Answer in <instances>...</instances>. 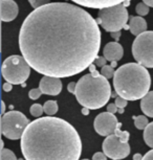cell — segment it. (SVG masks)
I'll list each match as a JSON object with an SVG mask.
<instances>
[{"label":"cell","mask_w":153,"mask_h":160,"mask_svg":"<svg viewBox=\"0 0 153 160\" xmlns=\"http://www.w3.org/2000/svg\"><path fill=\"white\" fill-rule=\"evenodd\" d=\"M101 37L97 20L88 12L67 2H53L25 18L19 32V47L38 73L69 78L94 64Z\"/></svg>","instance_id":"1"},{"label":"cell","mask_w":153,"mask_h":160,"mask_svg":"<svg viewBox=\"0 0 153 160\" xmlns=\"http://www.w3.org/2000/svg\"><path fill=\"white\" fill-rule=\"evenodd\" d=\"M20 146L25 160H79L82 152L77 130L66 120L53 116L31 122Z\"/></svg>","instance_id":"2"},{"label":"cell","mask_w":153,"mask_h":160,"mask_svg":"<svg viewBox=\"0 0 153 160\" xmlns=\"http://www.w3.org/2000/svg\"><path fill=\"white\" fill-rule=\"evenodd\" d=\"M151 77L139 63H127L115 70L113 87L116 94L127 101L142 99L149 92Z\"/></svg>","instance_id":"3"},{"label":"cell","mask_w":153,"mask_h":160,"mask_svg":"<svg viewBox=\"0 0 153 160\" xmlns=\"http://www.w3.org/2000/svg\"><path fill=\"white\" fill-rule=\"evenodd\" d=\"M74 95L83 108L97 110L104 107L111 96L109 81L103 75L94 77L88 73L83 75L77 82Z\"/></svg>","instance_id":"4"},{"label":"cell","mask_w":153,"mask_h":160,"mask_svg":"<svg viewBox=\"0 0 153 160\" xmlns=\"http://www.w3.org/2000/svg\"><path fill=\"white\" fill-rule=\"evenodd\" d=\"M31 68L22 56L13 55L2 64V77L12 85H23L29 77Z\"/></svg>","instance_id":"5"},{"label":"cell","mask_w":153,"mask_h":160,"mask_svg":"<svg viewBox=\"0 0 153 160\" xmlns=\"http://www.w3.org/2000/svg\"><path fill=\"white\" fill-rule=\"evenodd\" d=\"M97 22L100 23L106 32H121V29L127 25L128 11L123 4L102 8L98 14Z\"/></svg>","instance_id":"6"},{"label":"cell","mask_w":153,"mask_h":160,"mask_svg":"<svg viewBox=\"0 0 153 160\" xmlns=\"http://www.w3.org/2000/svg\"><path fill=\"white\" fill-rule=\"evenodd\" d=\"M29 123V119L22 112L8 111L1 117V133L11 140L20 139Z\"/></svg>","instance_id":"7"},{"label":"cell","mask_w":153,"mask_h":160,"mask_svg":"<svg viewBox=\"0 0 153 160\" xmlns=\"http://www.w3.org/2000/svg\"><path fill=\"white\" fill-rule=\"evenodd\" d=\"M134 60L146 68H153V32L137 36L132 43Z\"/></svg>","instance_id":"8"},{"label":"cell","mask_w":153,"mask_h":160,"mask_svg":"<svg viewBox=\"0 0 153 160\" xmlns=\"http://www.w3.org/2000/svg\"><path fill=\"white\" fill-rule=\"evenodd\" d=\"M102 148H103V153L105 155L113 160H122L130 154L129 143L123 141L115 134L107 136Z\"/></svg>","instance_id":"9"},{"label":"cell","mask_w":153,"mask_h":160,"mask_svg":"<svg viewBox=\"0 0 153 160\" xmlns=\"http://www.w3.org/2000/svg\"><path fill=\"white\" fill-rule=\"evenodd\" d=\"M118 118L115 114L109 112H103L94 118V130L101 136H109L115 134L116 128L119 126Z\"/></svg>","instance_id":"10"},{"label":"cell","mask_w":153,"mask_h":160,"mask_svg":"<svg viewBox=\"0 0 153 160\" xmlns=\"http://www.w3.org/2000/svg\"><path fill=\"white\" fill-rule=\"evenodd\" d=\"M42 94L47 95H58L62 91V82L58 78H52L44 75L39 83Z\"/></svg>","instance_id":"11"},{"label":"cell","mask_w":153,"mask_h":160,"mask_svg":"<svg viewBox=\"0 0 153 160\" xmlns=\"http://www.w3.org/2000/svg\"><path fill=\"white\" fill-rule=\"evenodd\" d=\"M0 10H1V20L3 22H10L17 17L19 13L18 5L14 0H1L0 2Z\"/></svg>","instance_id":"12"},{"label":"cell","mask_w":153,"mask_h":160,"mask_svg":"<svg viewBox=\"0 0 153 160\" xmlns=\"http://www.w3.org/2000/svg\"><path fill=\"white\" fill-rule=\"evenodd\" d=\"M78 5L89 8H106L115 5L122 4V2H125L126 0H71Z\"/></svg>","instance_id":"13"},{"label":"cell","mask_w":153,"mask_h":160,"mask_svg":"<svg viewBox=\"0 0 153 160\" xmlns=\"http://www.w3.org/2000/svg\"><path fill=\"white\" fill-rule=\"evenodd\" d=\"M123 55H124V49L119 42H109L105 45L103 49V56L109 62L120 61L123 58Z\"/></svg>","instance_id":"14"},{"label":"cell","mask_w":153,"mask_h":160,"mask_svg":"<svg viewBox=\"0 0 153 160\" xmlns=\"http://www.w3.org/2000/svg\"><path fill=\"white\" fill-rule=\"evenodd\" d=\"M129 31L134 36H140L147 32V21L143 17L136 16V17H130L129 19Z\"/></svg>","instance_id":"15"},{"label":"cell","mask_w":153,"mask_h":160,"mask_svg":"<svg viewBox=\"0 0 153 160\" xmlns=\"http://www.w3.org/2000/svg\"><path fill=\"white\" fill-rule=\"evenodd\" d=\"M140 109L146 116L153 117V91H149L140 99Z\"/></svg>","instance_id":"16"},{"label":"cell","mask_w":153,"mask_h":160,"mask_svg":"<svg viewBox=\"0 0 153 160\" xmlns=\"http://www.w3.org/2000/svg\"><path fill=\"white\" fill-rule=\"evenodd\" d=\"M144 140L147 146L153 149V122H150L144 130Z\"/></svg>","instance_id":"17"},{"label":"cell","mask_w":153,"mask_h":160,"mask_svg":"<svg viewBox=\"0 0 153 160\" xmlns=\"http://www.w3.org/2000/svg\"><path fill=\"white\" fill-rule=\"evenodd\" d=\"M44 113L47 114L48 116H53L54 114L58 112V102L56 101H47L43 105Z\"/></svg>","instance_id":"18"},{"label":"cell","mask_w":153,"mask_h":160,"mask_svg":"<svg viewBox=\"0 0 153 160\" xmlns=\"http://www.w3.org/2000/svg\"><path fill=\"white\" fill-rule=\"evenodd\" d=\"M132 118L134 120V125H135L136 129H139V130H145L147 128V126L150 123L148 122V118L144 115L133 116Z\"/></svg>","instance_id":"19"},{"label":"cell","mask_w":153,"mask_h":160,"mask_svg":"<svg viewBox=\"0 0 153 160\" xmlns=\"http://www.w3.org/2000/svg\"><path fill=\"white\" fill-rule=\"evenodd\" d=\"M115 70L111 65H105L104 67H102L101 69V74L106 78L107 80L115 77Z\"/></svg>","instance_id":"20"},{"label":"cell","mask_w":153,"mask_h":160,"mask_svg":"<svg viewBox=\"0 0 153 160\" xmlns=\"http://www.w3.org/2000/svg\"><path fill=\"white\" fill-rule=\"evenodd\" d=\"M0 159L1 160H18L16 155L13 151L8 149H1V154H0Z\"/></svg>","instance_id":"21"},{"label":"cell","mask_w":153,"mask_h":160,"mask_svg":"<svg viewBox=\"0 0 153 160\" xmlns=\"http://www.w3.org/2000/svg\"><path fill=\"white\" fill-rule=\"evenodd\" d=\"M29 112H31V114L34 117H38V118H40V116L44 112L43 106H41L40 104H34V105H32L31 109H29Z\"/></svg>","instance_id":"22"},{"label":"cell","mask_w":153,"mask_h":160,"mask_svg":"<svg viewBox=\"0 0 153 160\" xmlns=\"http://www.w3.org/2000/svg\"><path fill=\"white\" fill-rule=\"evenodd\" d=\"M135 11H136V14L139 15V16L144 17V16H146V15H148L149 7L146 3H144V2H140V3H139L136 5Z\"/></svg>","instance_id":"23"},{"label":"cell","mask_w":153,"mask_h":160,"mask_svg":"<svg viewBox=\"0 0 153 160\" xmlns=\"http://www.w3.org/2000/svg\"><path fill=\"white\" fill-rule=\"evenodd\" d=\"M121 126H122L121 123H119V126H118V128H116V130H115V134L118 135V136L121 138L123 141H125V142H128L129 137H130V134H129L127 131H122V130H121Z\"/></svg>","instance_id":"24"},{"label":"cell","mask_w":153,"mask_h":160,"mask_svg":"<svg viewBox=\"0 0 153 160\" xmlns=\"http://www.w3.org/2000/svg\"><path fill=\"white\" fill-rule=\"evenodd\" d=\"M28 2L31 3L32 8L34 10H37V8H40L44 5L49 3V0H28Z\"/></svg>","instance_id":"25"},{"label":"cell","mask_w":153,"mask_h":160,"mask_svg":"<svg viewBox=\"0 0 153 160\" xmlns=\"http://www.w3.org/2000/svg\"><path fill=\"white\" fill-rule=\"evenodd\" d=\"M41 94H42V92L40 88H33L31 91H29L28 96L31 99H38L41 96Z\"/></svg>","instance_id":"26"},{"label":"cell","mask_w":153,"mask_h":160,"mask_svg":"<svg viewBox=\"0 0 153 160\" xmlns=\"http://www.w3.org/2000/svg\"><path fill=\"white\" fill-rule=\"evenodd\" d=\"M127 99L121 98V96H119V98H115V104L116 105V107L118 108H122V109H124V108L127 106Z\"/></svg>","instance_id":"27"},{"label":"cell","mask_w":153,"mask_h":160,"mask_svg":"<svg viewBox=\"0 0 153 160\" xmlns=\"http://www.w3.org/2000/svg\"><path fill=\"white\" fill-rule=\"evenodd\" d=\"M106 62H107V60L105 59V57H98V58L94 60V64L95 66H98V67H104V66L106 65Z\"/></svg>","instance_id":"28"},{"label":"cell","mask_w":153,"mask_h":160,"mask_svg":"<svg viewBox=\"0 0 153 160\" xmlns=\"http://www.w3.org/2000/svg\"><path fill=\"white\" fill-rule=\"evenodd\" d=\"M92 160H107V156L102 152H97L92 156Z\"/></svg>","instance_id":"29"},{"label":"cell","mask_w":153,"mask_h":160,"mask_svg":"<svg viewBox=\"0 0 153 160\" xmlns=\"http://www.w3.org/2000/svg\"><path fill=\"white\" fill-rule=\"evenodd\" d=\"M118 110H119V108L116 107L115 104H109L107 106V112H109V113L115 114L118 112Z\"/></svg>","instance_id":"30"},{"label":"cell","mask_w":153,"mask_h":160,"mask_svg":"<svg viewBox=\"0 0 153 160\" xmlns=\"http://www.w3.org/2000/svg\"><path fill=\"white\" fill-rule=\"evenodd\" d=\"M76 88H77V83L76 82H71V83L68 84V86H67L68 91H69L70 93H73V94H74V92H76Z\"/></svg>","instance_id":"31"},{"label":"cell","mask_w":153,"mask_h":160,"mask_svg":"<svg viewBox=\"0 0 153 160\" xmlns=\"http://www.w3.org/2000/svg\"><path fill=\"white\" fill-rule=\"evenodd\" d=\"M143 160H153V149L147 152L143 157Z\"/></svg>","instance_id":"32"},{"label":"cell","mask_w":153,"mask_h":160,"mask_svg":"<svg viewBox=\"0 0 153 160\" xmlns=\"http://www.w3.org/2000/svg\"><path fill=\"white\" fill-rule=\"evenodd\" d=\"M110 35H111V37L115 39V42L119 41L120 37L122 36V32H110Z\"/></svg>","instance_id":"33"},{"label":"cell","mask_w":153,"mask_h":160,"mask_svg":"<svg viewBox=\"0 0 153 160\" xmlns=\"http://www.w3.org/2000/svg\"><path fill=\"white\" fill-rule=\"evenodd\" d=\"M3 89H4V91H7V92H10L12 89H13V85L10 83H4L3 84Z\"/></svg>","instance_id":"34"},{"label":"cell","mask_w":153,"mask_h":160,"mask_svg":"<svg viewBox=\"0 0 153 160\" xmlns=\"http://www.w3.org/2000/svg\"><path fill=\"white\" fill-rule=\"evenodd\" d=\"M143 157L140 155V153H137V154H134V156H133V160H143Z\"/></svg>","instance_id":"35"},{"label":"cell","mask_w":153,"mask_h":160,"mask_svg":"<svg viewBox=\"0 0 153 160\" xmlns=\"http://www.w3.org/2000/svg\"><path fill=\"white\" fill-rule=\"evenodd\" d=\"M143 2L144 3H146L149 8L150 7L153 8V0H143Z\"/></svg>","instance_id":"36"},{"label":"cell","mask_w":153,"mask_h":160,"mask_svg":"<svg viewBox=\"0 0 153 160\" xmlns=\"http://www.w3.org/2000/svg\"><path fill=\"white\" fill-rule=\"evenodd\" d=\"M1 113H2V115H3V114H5V104H4V102L2 101L1 102Z\"/></svg>","instance_id":"37"},{"label":"cell","mask_w":153,"mask_h":160,"mask_svg":"<svg viewBox=\"0 0 153 160\" xmlns=\"http://www.w3.org/2000/svg\"><path fill=\"white\" fill-rule=\"evenodd\" d=\"M89 111H90V110H89L88 108H83V109H82V113L84 114V115H88Z\"/></svg>","instance_id":"38"},{"label":"cell","mask_w":153,"mask_h":160,"mask_svg":"<svg viewBox=\"0 0 153 160\" xmlns=\"http://www.w3.org/2000/svg\"><path fill=\"white\" fill-rule=\"evenodd\" d=\"M116 65H118V63H116V61H113V62H111V66H112L113 68H115Z\"/></svg>","instance_id":"39"},{"label":"cell","mask_w":153,"mask_h":160,"mask_svg":"<svg viewBox=\"0 0 153 160\" xmlns=\"http://www.w3.org/2000/svg\"><path fill=\"white\" fill-rule=\"evenodd\" d=\"M118 112H119V113H124V109H122V108H119Z\"/></svg>","instance_id":"40"},{"label":"cell","mask_w":153,"mask_h":160,"mask_svg":"<svg viewBox=\"0 0 153 160\" xmlns=\"http://www.w3.org/2000/svg\"><path fill=\"white\" fill-rule=\"evenodd\" d=\"M83 160H88V159H83Z\"/></svg>","instance_id":"41"}]
</instances>
